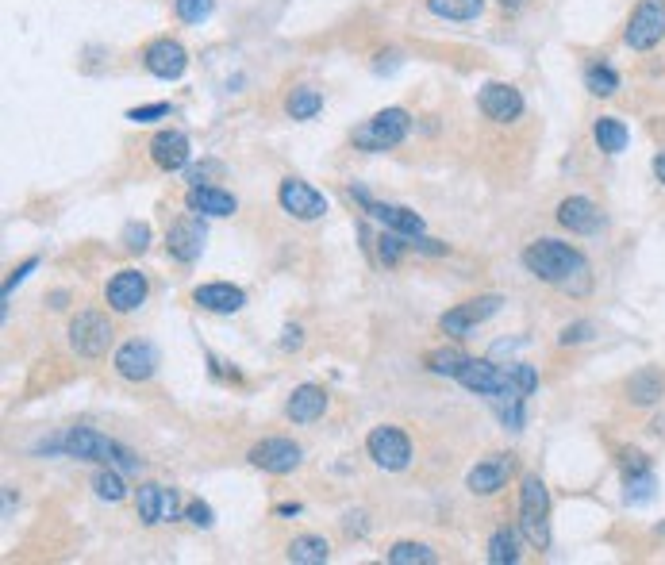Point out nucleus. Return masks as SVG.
Listing matches in <instances>:
<instances>
[{
    "mask_svg": "<svg viewBox=\"0 0 665 565\" xmlns=\"http://www.w3.org/2000/svg\"><path fill=\"white\" fill-rule=\"evenodd\" d=\"M162 116H170V104H143V108H131L127 112V120L131 123H154V120H162Z\"/></svg>",
    "mask_w": 665,
    "mask_h": 565,
    "instance_id": "obj_39",
    "label": "nucleus"
},
{
    "mask_svg": "<svg viewBox=\"0 0 665 565\" xmlns=\"http://www.w3.org/2000/svg\"><path fill=\"white\" fill-rule=\"evenodd\" d=\"M665 39V0H639V8L631 12L623 43L631 50H654Z\"/></svg>",
    "mask_w": 665,
    "mask_h": 565,
    "instance_id": "obj_6",
    "label": "nucleus"
},
{
    "mask_svg": "<svg viewBox=\"0 0 665 565\" xmlns=\"http://www.w3.org/2000/svg\"><path fill=\"white\" fill-rule=\"evenodd\" d=\"M143 66L147 74H154L158 81H177V77L189 70V50L181 47L177 39H154L143 50Z\"/></svg>",
    "mask_w": 665,
    "mask_h": 565,
    "instance_id": "obj_11",
    "label": "nucleus"
},
{
    "mask_svg": "<svg viewBox=\"0 0 665 565\" xmlns=\"http://www.w3.org/2000/svg\"><path fill=\"white\" fill-rule=\"evenodd\" d=\"M454 381H462L469 393L477 396H489V400H527V396L519 393L516 377H512V366H496L489 358H466L462 369H458V377Z\"/></svg>",
    "mask_w": 665,
    "mask_h": 565,
    "instance_id": "obj_3",
    "label": "nucleus"
},
{
    "mask_svg": "<svg viewBox=\"0 0 665 565\" xmlns=\"http://www.w3.org/2000/svg\"><path fill=\"white\" fill-rule=\"evenodd\" d=\"M354 197L366 204V212H370L377 223H385L389 231H400V235H408V239H419L423 235V216H416L412 208H400V204H377L370 200L366 189H354Z\"/></svg>",
    "mask_w": 665,
    "mask_h": 565,
    "instance_id": "obj_18",
    "label": "nucleus"
},
{
    "mask_svg": "<svg viewBox=\"0 0 665 565\" xmlns=\"http://www.w3.org/2000/svg\"><path fill=\"white\" fill-rule=\"evenodd\" d=\"M124 246L127 250H139V254H143V250L150 246V227L147 223H127L124 227Z\"/></svg>",
    "mask_w": 665,
    "mask_h": 565,
    "instance_id": "obj_38",
    "label": "nucleus"
},
{
    "mask_svg": "<svg viewBox=\"0 0 665 565\" xmlns=\"http://www.w3.org/2000/svg\"><path fill=\"white\" fill-rule=\"evenodd\" d=\"M93 492H97L100 500H108V504H120L127 496V485H124V477H120V469L116 466L100 469L97 477H93Z\"/></svg>",
    "mask_w": 665,
    "mask_h": 565,
    "instance_id": "obj_32",
    "label": "nucleus"
},
{
    "mask_svg": "<svg viewBox=\"0 0 665 565\" xmlns=\"http://www.w3.org/2000/svg\"><path fill=\"white\" fill-rule=\"evenodd\" d=\"M366 450H370L373 466L389 469V473H400V469H408L412 462V443H408V435L400 431V427H373L370 439H366Z\"/></svg>",
    "mask_w": 665,
    "mask_h": 565,
    "instance_id": "obj_7",
    "label": "nucleus"
},
{
    "mask_svg": "<svg viewBox=\"0 0 665 565\" xmlns=\"http://www.w3.org/2000/svg\"><path fill=\"white\" fill-rule=\"evenodd\" d=\"M654 177H658V181L665 185V150H658V154H654Z\"/></svg>",
    "mask_w": 665,
    "mask_h": 565,
    "instance_id": "obj_47",
    "label": "nucleus"
},
{
    "mask_svg": "<svg viewBox=\"0 0 665 565\" xmlns=\"http://www.w3.org/2000/svg\"><path fill=\"white\" fill-rule=\"evenodd\" d=\"M62 450H66L70 458H81V462L116 466L120 473L139 469V458H135L131 450L116 446L108 435H100V431H93V427H74V431H66V435H62Z\"/></svg>",
    "mask_w": 665,
    "mask_h": 565,
    "instance_id": "obj_2",
    "label": "nucleus"
},
{
    "mask_svg": "<svg viewBox=\"0 0 665 565\" xmlns=\"http://www.w3.org/2000/svg\"><path fill=\"white\" fill-rule=\"evenodd\" d=\"M489 562L493 565H516L519 562V542L508 527L496 531L493 539H489Z\"/></svg>",
    "mask_w": 665,
    "mask_h": 565,
    "instance_id": "obj_33",
    "label": "nucleus"
},
{
    "mask_svg": "<svg viewBox=\"0 0 665 565\" xmlns=\"http://www.w3.org/2000/svg\"><path fill=\"white\" fill-rule=\"evenodd\" d=\"M173 12L181 24H204L216 12V0H173Z\"/></svg>",
    "mask_w": 665,
    "mask_h": 565,
    "instance_id": "obj_35",
    "label": "nucleus"
},
{
    "mask_svg": "<svg viewBox=\"0 0 665 565\" xmlns=\"http://www.w3.org/2000/svg\"><path fill=\"white\" fill-rule=\"evenodd\" d=\"M408 131H412V116L404 108H385V112L370 116L366 123H358L350 139H354V147L366 150V154H381V150L400 147L408 139Z\"/></svg>",
    "mask_w": 665,
    "mask_h": 565,
    "instance_id": "obj_5",
    "label": "nucleus"
},
{
    "mask_svg": "<svg viewBox=\"0 0 665 565\" xmlns=\"http://www.w3.org/2000/svg\"><path fill=\"white\" fill-rule=\"evenodd\" d=\"M323 412H327V393L320 385H300V389H293L289 404H285V416L293 423H316Z\"/></svg>",
    "mask_w": 665,
    "mask_h": 565,
    "instance_id": "obj_24",
    "label": "nucleus"
},
{
    "mask_svg": "<svg viewBox=\"0 0 665 565\" xmlns=\"http://www.w3.org/2000/svg\"><path fill=\"white\" fill-rule=\"evenodd\" d=\"M204 312H216V316H235L247 308V293L239 285H227V281H212V285H200L193 293Z\"/></svg>",
    "mask_w": 665,
    "mask_h": 565,
    "instance_id": "obj_21",
    "label": "nucleus"
},
{
    "mask_svg": "<svg viewBox=\"0 0 665 565\" xmlns=\"http://www.w3.org/2000/svg\"><path fill=\"white\" fill-rule=\"evenodd\" d=\"M285 112H289L293 120H316V116L323 112V97L316 93V89L300 85V89H293L289 100H285Z\"/></svg>",
    "mask_w": 665,
    "mask_h": 565,
    "instance_id": "obj_29",
    "label": "nucleus"
},
{
    "mask_svg": "<svg viewBox=\"0 0 665 565\" xmlns=\"http://www.w3.org/2000/svg\"><path fill=\"white\" fill-rule=\"evenodd\" d=\"M204 223H200V216L193 212V216H181V220L173 223L170 231H166V250H170V258H177V262H197L200 250H204Z\"/></svg>",
    "mask_w": 665,
    "mask_h": 565,
    "instance_id": "obj_16",
    "label": "nucleus"
},
{
    "mask_svg": "<svg viewBox=\"0 0 665 565\" xmlns=\"http://www.w3.org/2000/svg\"><path fill=\"white\" fill-rule=\"evenodd\" d=\"M592 139H596V147L604 150V154H623L627 143H631V131L616 116H600V120L592 123Z\"/></svg>",
    "mask_w": 665,
    "mask_h": 565,
    "instance_id": "obj_26",
    "label": "nucleus"
},
{
    "mask_svg": "<svg viewBox=\"0 0 665 565\" xmlns=\"http://www.w3.org/2000/svg\"><path fill=\"white\" fill-rule=\"evenodd\" d=\"M508 477H512V458L508 454H493V458H485V462H477L469 469L466 485L473 496H493V492L508 485Z\"/></svg>",
    "mask_w": 665,
    "mask_h": 565,
    "instance_id": "obj_20",
    "label": "nucleus"
},
{
    "mask_svg": "<svg viewBox=\"0 0 665 565\" xmlns=\"http://www.w3.org/2000/svg\"><path fill=\"white\" fill-rule=\"evenodd\" d=\"M627 396H631V404H639V408H650V404H658V400L665 396L662 369L642 366L639 373H631V377H627Z\"/></svg>",
    "mask_w": 665,
    "mask_h": 565,
    "instance_id": "obj_25",
    "label": "nucleus"
},
{
    "mask_svg": "<svg viewBox=\"0 0 665 565\" xmlns=\"http://www.w3.org/2000/svg\"><path fill=\"white\" fill-rule=\"evenodd\" d=\"M558 223L573 235H592V231H600L604 220H600V208L589 197H566L558 204Z\"/></svg>",
    "mask_w": 665,
    "mask_h": 565,
    "instance_id": "obj_22",
    "label": "nucleus"
},
{
    "mask_svg": "<svg viewBox=\"0 0 665 565\" xmlns=\"http://www.w3.org/2000/svg\"><path fill=\"white\" fill-rule=\"evenodd\" d=\"M250 466L266 469L273 477H281V473H293L300 466V446L293 439H262V443L250 446Z\"/></svg>",
    "mask_w": 665,
    "mask_h": 565,
    "instance_id": "obj_14",
    "label": "nucleus"
},
{
    "mask_svg": "<svg viewBox=\"0 0 665 565\" xmlns=\"http://www.w3.org/2000/svg\"><path fill=\"white\" fill-rule=\"evenodd\" d=\"M35 266H39V258H27V262H24V266H20V270H12V277L4 281V300L12 296V289H16V285H24L27 273H35Z\"/></svg>",
    "mask_w": 665,
    "mask_h": 565,
    "instance_id": "obj_44",
    "label": "nucleus"
},
{
    "mask_svg": "<svg viewBox=\"0 0 665 565\" xmlns=\"http://www.w3.org/2000/svg\"><path fill=\"white\" fill-rule=\"evenodd\" d=\"M477 104H481V112L493 123H516L523 116V93H519L516 85H508V81H489L481 89Z\"/></svg>",
    "mask_w": 665,
    "mask_h": 565,
    "instance_id": "obj_13",
    "label": "nucleus"
},
{
    "mask_svg": "<svg viewBox=\"0 0 665 565\" xmlns=\"http://www.w3.org/2000/svg\"><path fill=\"white\" fill-rule=\"evenodd\" d=\"M585 89L592 97H616L619 93V74L608 66V62H592L585 70Z\"/></svg>",
    "mask_w": 665,
    "mask_h": 565,
    "instance_id": "obj_30",
    "label": "nucleus"
},
{
    "mask_svg": "<svg viewBox=\"0 0 665 565\" xmlns=\"http://www.w3.org/2000/svg\"><path fill=\"white\" fill-rule=\"evenodd\" d=\"M277 200H281V208H285L293 220H304V223L320 220L323 212H327V197H323V193H316L308 181H296V177L281 181Z\"/></svg>",
    "mask_w": 665,
    "mask_h": 565,
    "instance_id": "obj_12",
    "label": "nucleus"
},
{
    "mask_svg": "<svg viewBox=\"0 0 665 565\" xmlns=\"http://www.w3.org/2000/svg\"><path fill=\"white\" fill-rule=\"evenodd\" d=\"M523 266L535 273L539 281L562 289L569 296H589L592 293V266L581 250L558 239H539L523 250Z\"/></svg>",
    "mask_w": 665,
    "mask_h": 565,
    "instance_id": "obj_1",
    "label": "nucleus"
},
{
    "mask_svg": "<svg viewBox=\"0 0 665 565\" xmlns=\"http://www.w3.org/2000/svg\"><path fill=\"white\" fill-rule=\"evenodd\" d=\"M500 304H504V300H500L496 293L477 296V300H466V304L450 308L443 320H439V327H443L446 335H454V339H466L477 323H485L489 316H496V312H500Z\"/></svg>",
    "mask_w": 665,
    "mask_h": 565,
    "instance_id": "obj_9",
    "label": "nucleus"
},
{
    "mask_svg": "<svg viewBox=\"0 0 665 565\" xmlns=\"http://www.w3.org/2000/svg\"><path fill=\"white\" fill-rule=\"evenodd\" d=\"M435 562H439V554L431 546H423V542H396L393 550H389V565H435Z\"/></svg>",
    "mask_w": 665,
    "mask_h": 565,
    "instance_id": "obj_31",
    "label": "nucleus"
},
{
    "mask_svg": "<svg viewBox=\"0 0 665 565\" xmlns=\"http://www.w3.org/2000/svg\"><path fill=\"white\" fill-rule=\"evenodd\" d=\"M285 350H296V346H300V327H289V331H285Z\"/></svg>",
    "mask_w": 665,
    "mask_h": 565,
    "instance_id": "obj_46",
    "label": "nucleus"
},
{
    "mask_svg": "<svg viewBox=\"0 0 665 565\" xmlns=\"http://www.w3.org/2000/svg\"><path fill=\"white\" fill-rule=\"evenodd\" d=\"M377 254H381V262H385V266H396V262H400V254H404V235L385 227V235L377 239Z\"/></svg>",
    "mask_w": 665,
    "mask_h": 565,
    "instance_id": "obj_37",
    "label": "nucleus"
},
{
    "mask_svg": "<svg viewBox=\"0 0 665 565\" xmlns=\"http://www.w3.org/2000/svg\"><path fill=\"white\" fill-rule=\"evenodd\" d=\"M592 339V323L581 320V323H569V327H562V335H558V343L562 346H577V343H589Z\"/></svg>",
    "mask_w": 665,
    "mask_h": 565,
    "instance_id": "obj_40",
    "label": "nucleus"
},
{
    "mask_svg": "<svg viewBox=\"0 0 665 565\" xmlns=\"http://www.w3.org/2000/svg\"><path fill=\"white\" fill-rule=\"evenodd\" d=\"M116 373L124 377V381H150L154 373H158V350L150 343H143V339H131V343H124L120 350H116Z\"/></svg>",
    "mask_w": 665,
    "mask_h": 565,
    "instance_id": "obj_15",
    "label": "nucleus"
},
{
    "mask_svg": "<svg viewBox=\"0 0 665 565\" xmlns=\"http://www.w3.org/2000/svg\"><path fill=\"white\" fill-rule=\"evenodd\" d=\"M416 250H423V254H446V246H439L435 239H416Z\"/></svg>",
    "mask_w": 665,
    "mask_h": 565,
    "instance_id": "obj_45",
    "label": "nucleus"
},
{
    "mask_svg": "<svg viewBox=\"0 0 665 565\" xmlns=\"http://www.w3.org/2000/svg\"><path fill=\"white\" fill-rule=\"evenodd\" d=\"M331 558V546H327V539H320V535H300V539H293V546H289V562L296 565H323Z\"/></svg>",
    "mask_w": 665,
    "mask_h": 565,
    "instance_id": "obj_28",
    "label": "nucleus"
},
{
    "mask_svg": "<svg viewBox=\"0 0 665 565\" xmlns=\"http://www.w3.org/2000/svg\"><path fill=\"white\" fill-rule=\"evenodd\" d=\"M108 308L112 312H135V308H143V300H147V277L139 270H120L112 281H108Z\"/></svg>",
    "mask_w": 665,
    "mask_h": 565,
    "instance_id": "obj_19",
    "label": "nucleus"
},
{
    "mask_svg": "<svg viewBox=\"0 0 665 565\" xmlns=\"http://www.w3.org/2000/svg\"><path fill=\"white\" fill-rule=\"evenodd\" d=\"M296 512H300V504H281L277 508V516H296Z\"/></svg>",
    "mask_w": 665,
    "mask_h": 565,
    "instance_id": "obj_49",
    "label": "nucleus"
},
{
    "mask_svg": "<svg viewBox=\"0 0 665 565\" xmlns=\"http://www.w3.org/2000/svg\"><path fill=\"white\" fill-rule=\"evenodd\" d=\"M496 4H500V8H508V12H519L527 0H496Z\"/></svg>",
    "mask_w": 665,
    "mask_h": 565,
    "instance_id": "obj_48",
    "label": "nucleus"
},
{
    "mask_svg": "<svg viewBox=\"0 0 665 565\" xmlns=\"http://www.w3.org/2000/svg\"><path fill=\"white\" fill-rule=\"evenodd\" d=\"M150 158H154V166L166 173H177L189 166V158H193V147H189V135L185 131H158L154 139H150Z\"/></svg>",
    "mask_w": 665,
    "mask_h": 565,
    "instance_id": "obj_17",
    "label": "nucleus"
},
{
    "mask_svg": "<svg viewBox=\"0 0 665 565\" xmlns=\"http://www.w3.org/2000/svg\"><path fill=\"white\" fill-rule=\"evenodd\" d=\"M512 377H516V385H519V393L523 396H531L535 389H539V373H535V366H523V362H516V366H512Z\"/></svg>",
    "mask_w": 665,
    "mask_h": 565,
    "instance_id": "obj_41",
    "label": "nucleus"
},
{
    "mask_svg": "<svg viewBox=\"0 0 665 565\" xmlns=\"http://www.w3.org/2000/svg\"><path fill=\"white\" fill-rule=\"evenodd\" d=\"M427 12L450 24H469L485 12V0H427Z\"/></svg>",
    "mask_w": 665,
    "mask_h": 565,
    "instance_id": "obj_27",
    "label": "nucleus"
},
{
    "mask_svg": "<svg viewBox=\"0 0 665 565\" xmlns=\"http://www.w3.org/2000/svg\"><path fill=\"white\" fill-rule=\"evenodd\" d=\"M462 362H466V354L462 350H431L427 354V369L431 373H439V377H458V369H462Z\"/></svg>",
    "mask_w": 665,
    "mask_h": 565,
    "instance_id": "obj_34",
    "label": "nucleus"
},
{
    "mask_svg": "<svg viewBox=\"0 0 665 565\" xmlns=\"http://www.w3.org/2000/svg\"><path fill=\"white\" fill-rule=\"evenodd\" d=\"M189 212H197V216H212V220H223V216H231L235 208H239V200L231 197V193H223L216 185H189Z\"/></svg>",
    "mask_w": 665,
    "mask_h": 565,
    "instance_id": "obj_23",
    "label": "nucleus"
},
{
    "mask_svg": "<svg viewBox=\"0 0 665 565\" xmlns=\"http://www.w3.org/2000/svg\"><path fill=\"white\" fill-rule=\"evenodd\" d=\"M654 473L650 469H642V473H631L627 477V504H646V500H654Z\"/></svg>",
    "mask_w": 665,
    "mask_h": 565,
    "instance_id": "obj_36",
    "label": "nucleus"
},
{
    "mask_svg": "<svg viewBox=\"0 0 665 565\" xmlns=\"http://www.w3.org/2000/svg\"><path fill=\"white\" fill-rule=\"evenodd\" d=\"M185 519H189L193 527H204V531H208V527L216 523V516H212V508H208L204 500H193V504L185 508Z\"/></svg>",
    "mask_w": 665,
    "mask_h": 565,
    "instance_id": "obj_42",
    "label": "nucleus"
},
{
    "mask_svg": "<svg viewBox=\"0 0 665 565\" xmlns=\"http://www.w3.org/2000/svg\"><path fill=\"white\" fill-rule=\"evenodd\" d=\"M619 466H623V473L631 477V473L650 469V462H646V454H639V450H623V454H619Z\"/></svg>",
    "mask_w": 665,
    "mask_h": 565,
    "instance_id": "obj_43",
    "label": "nucleus"
},
{
    "mask_svg": "<svg viewBox=\"0 0 665 565\" xmlns=\"http://www.w3.org/2000/svg\"><path fill=\"white\" fill-rule=\"evenodd\" d=\"M519 531L535 550L550 546V492L535 473L523 477V489H519Z\"/></svg>",
    "mask_w": 665,
    "mask_h": 565,
    "instance_id": "obj_4",
    "label": "nucleus"
},
{
    "mask_svg": "<svg viewBox=\"0 0 665 565\" xmlns=\"http://www.w3.org/2000/svg\"><path fill=\"white\" fill-rule=\"evenodd\" d=\"M70 346L81 358H100L112 346V323L104 312H77L70 320Z\"/></svg>",
    "mask_w": 665,
    "mask_h": 565,
    "instance_id": "obj_8",
    "label": "nucleus"
},
{
    "mask_svg": "<svg viewBox=\"0 0 665 565\" xmlns=\"http://www.w3.org/2000/svg\"><path fill=\"white\" fill-rule=\"evenodd\" d=\"M135 508H139V519L147 527H158V523H173L181 516V500H177V489H166V485H139V496H135Z\"/></svg>",
    "mask_w": 665,
    "mask_h": 565,
    "instance_id": "obj_10",
    "label": "nucleus"
}]
</instances>
